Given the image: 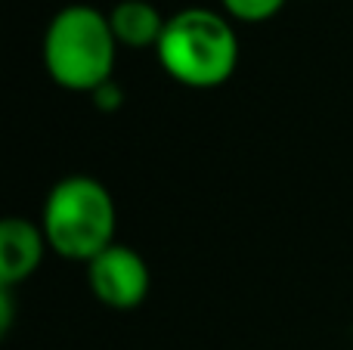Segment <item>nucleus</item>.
<instances>
[{"label": "nucleus", "mask_w": 353, "mask_h": 350, "mask_svg": "<svg viewBox=\"0 0 353 350\" xmlns=\"http://www.w3.org/2000/svg\"><path fill=\"white\" fill-rule=\"evenodd\" d=\"M90 96H93V103H97V109H103V112H112L124 103V93H121V87L115 84V78H112L109 84L99 87L97 93H90Z\"/></svg>", "instance_id": "obj_8"}, {"label": "nucleus", "mask_w": 353, "mask_h": 350, "mask_svg": "<svg viewBox=\"0 0 353 350\" xmlns=\"http://www.w3.org/2000/svg\"><path fill=\"white\" fill-rule=\"evenodd\" d=\"M161 68L176 84L211 90L232 78L239 65V34L230 16L208 6H186L165 22L155 47Z\"/></svg>", "instance_id": "obj_2"}, {"label": "nucleus", "mask_w": 353, "mask_h": 350, "mask_svg": "<svg viewBox=\"0 0 353 350\" xmlns=\"http://www.w3.org/2000/svg\"><path fill=\"white\" fill-rule=\"evenodd\" d=\"M115 198L90 174H68L50 186L41 211L47 245L59 258L90 264L115 245Z\"/></svg>", "instance_id": "obj_3"}, {"label": "nucleus", "mask_w": 353, "mask_h": 350, "mask_svg": "<svg viewBox=\"0 0 353 350\" xmlns=\"http://www.w3.org/2000/svg\"><path fill=\"white\" fill-rule=\"evenodd\" d=\"M226 10V16L236 19V22H267L276 12L285 6V0H220Z\"/></svg>", "instance_id": "obj_7"}, {"label": "nucleus", "mask_w": 353, "mask_h": 350, "mask_svg": "<svg viewBox=\"0 0 353 350\" xmlns=\"http://www.w3.org/2000/svg\"><path fill=\"white\" fill-rule=\"evenodd\" d=\"M109 22L121 47L146 50V47H159L168 19L149 0H121L109 12Z\"/></svg>", "instance_id": "obj_6"}, {"label": "nucleus", "mask_w": 353, "mask_h": 350, "mask_svg": "<svg viewBox=\"0 0 353 350\" xmlns=\"http://www.w3.org/2000/svg\"><path fill=\"white\" fill-rule=\"evenodd\" d=\"M149 264L137 248L130 245H109L103 254L87 264V285L93 298L112 310H134L149 295Z\"/></svg>", "instance_id": "obj_4"}, {"label": "nucleus", "mask_w": 353, "mask_h": 350, "mask_svg": "<svg viewBox=\"0 0 353 350\" xmlns=\"http://www.w3.org/2000/svg\"><path fill=\"white\" fill-rule=\"evenodd\" d=\"M118 47L109 12L90 3H68L43 31V68L50 81L65 90L97 93L112 81Z\"/></svg>", "instance_id": "obj_1"}, {"label": "nucleus", "mask_w": 353, "mask_h": 350, "mask_svg": "<svg viewBox=\"0 0 353 350\" xmlns=\"http://www.w3.org/2000/svg\"><path fill=\"white\" fill-rule=\"evenodd\" d=\"M43 227L28 217H3L0 223V285L16 289L41 267L47 251Z\"/></svg>", "instance_id": "obj_5"}]
</instances>
